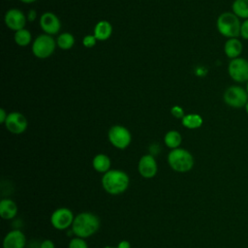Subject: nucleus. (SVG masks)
Here are the masks:
<instances>
[{
  "instance_id": "aec40b11",
  "label": "nucleus",
  "mask_w": 248,
  "mask_h": 248,
  "mask_svg": "<svg viewBox=\"0 0 248 248\" xmlns=\"http://www.w3.org/2000/svg\"><path fill=\"white\" fill-rule=\"evenodd\" d=\"M182 141V138L179 132L175 131V130H171L169 131L165 137H164V142L165 144L170 148V149H175L178 148L180 143Z\"/></svg>"
},
{
  "instance_id": "f257e3e1",
  "label": "nucleus",
  "mask_w": 248,
  "mask_h": 248,
  "mask_svg": "<svg viewBox=\"0 0 248 248\" xmlns=\"http://www.w3.org/2000/svg\"><path fill=\"white\" fill-rule=\"evenodd\" d=\"M100 228L99 217L92 212H80L75 216L71 227L72 232L81 238H87L95 234Z\"/></svg>"
},
{
  "instance_id": "c756f323",
  "label": "nucleus",
  "mask_w": 248,
  "mask_h": 248,
  "mask_svg": "<svg viewBox=\"0 0 248 248\" xmlns=\"http://www.w3.org/2000/svg\"><path fill=\"white\" fill-rule=\"evenodd\" d=\"M36 17H37V13H36V11H35V10H30V11L28 12V15H27L28 20L34 21V20L36 19Z\"/></svg>"
},
{
  "instance_id": "c85d7f7f",
  "label": "nucleus",
  "mask_w": 248,
  "mask_h": 248,
  "mask_svg": "<svg viewBox=\"0 0 248 248\" xmlns=\"http://www.w3.org/2000/svg\"><path fill=\"white\" fill-rule=\"evenodd\" d=\"M117 248H131V243L128 240H121L117 246Z\"/></svg>"
},
{
  "instance_id": "0eeeda50",
  "label": "nucleus",
  "mask_w": 248,
  "mask_h": 248,
  "mask_svg": "<svg viewBox=\"0 0 248 248\" xmlns=\"http://www.w3.org/2000/svg\"><path fill=\"white\" fill-rule=\"evenodd\" d=\"M109 142L118 149L127 148L132 141V135L130 131L121 125L112 126L108 133Z\"/></svg>"
},
{
  "instance_id": "4be33fe9",
  "label": "nucleus",
  "mask_w": 248,
  "mask_h": 248,
  "mask_svg": "<svg viewBox=\"0 0 248 248\" xmlns=\"http://www.w3.org/2000/svg\"><path fill=\"white\" fill-rule=\"evenodd\" d=\"M15 42L16 45L20 46H26L31 43V33L27 29H20L18 31H16L15 33Z\"/></svg>"
},
{
  "instance_id": "4468645a",
  "label": "nucleus",
  "mask_w": 248,
  "mask_h": 248,
  "mask_svg": "<svg viewBox=\"0 0 248 248\" xmlns=\"http://www.w3.org/2000/svg\"><path fill=\"white\" fill-rule=\"evenodd\" d=\"M25 234L18 229L10 231L3 239V248H25Z\"/></svg>"
},
{
  "instance_id": "a878e982",
  "label": "nucleus",
  "mask_w": 248,
  "mask_h": 248,
  "mask_svg": "<svg viewBox=\"0 0 248 248\" xmlns=\"http://www.w3.org/2000/svg\"><path fill=\"white\" fill-rule=\"evenodd\" d=\"M240 36H241L244 40H248V19H244V20L241 22Z\"/></svg>"
},
{
  "instance_id": "2eb2a0df",
  "label": "nucleus",
  "mask_w": 248,
  "mask_h": 248,
  "mask_svg": "<svg viewBox=\"0 0 248 248\" xmlns=\"http://www.w3.org/2000/svg\"><path fill=\"white\" fill-rule=\"evenodd\" d=\"M17 214V205L13 200L6 198L0 202V216L4 220H12Z\"/></svg>"
},
{
  "instance_id": "473e14b6",
  "label": "nucleus",
  "mask_w": 248,
  "mask_h": 248,
  "mask_svg": "<svg viewBox=\"0 0 248 248\" xmlns=\"http://www.w3.org/2000/svg\"><path fill=\"white\" fill-rule=\"evenodd\" d=\"M244 108H245V111H246V113L248 114V102H247V104H246V106H245Z\"/></svg>"
},
{
  "instance_id": "412c9836",
  "label": "nucleus",
  "mask_w": 248,
  "mask_h": 248,
  "mask_svg": "<svg viewBox=\"0 0 248 248\" xmlns=\"http://www.w3.org/2000/svg\"><path fill=\"white\" fill-rule=\"evenodd\" d=\"M182 125L188 129H198L202 125V117L197 113L184 115L182 118Z\"/></svg>"
},
{
  "instance_id": "f704fd0d",
  "label": "nucleus",
  "mask_w": 248,
  "mask_h": 248,
  "mask_svg": "<svg viewBox=\"0 0 248 248\" xmlns=\"http://www.w3.org/2000/svg\"><path fill=\"white\" fill-rule=\"evenodd\" d=\"M245 89H246V91H247V93H248V81L246 82V87H245Z\"/></svg>"
},
{
  "instance_id": "dca6fc26",
  "label": "nucleus",
  "mask_w": 248,
  "mask_h": 248,
  "mask_svg": "<svg viewBox=\"0 0 248 248\" xmlns=\"http://www.w3.org/2000/svg\"><path fill=\"white\" fill-rule=\"evenodd\" d=\"M243 49L242 43L237 38L228 39L224 45V52L226 56L230 59H234L239 57Z\"/></svg>"
},
{
  "instance_id": "f03ea898",
  "label": "nucleus",
  "mask_w": 248,
  "mask_h": 248,
  "mask_svg": "<svg viewBox=\"0 0 248 248\" xmlns=\"http://www.w3.org/2000/svg\"><path fill=\"white\" fill-rule=\"evenodd\" d=\"M104 190L112 196L123 194L129 187V175L121 170H109L101 179Z\"/></svg>"
},
{
  "instance_id": "6ab92c4d",
  "label": "nucleus",
  "mask_w": 248,
  "mask_h": 248,
  "mask_svg": "<svg viewBox=\"0 0 248 248\" xmlns=\"http://www.w3.org/2000/svg\"><path fill=\"white\" fill-rule=\"evenodd\" d=\"M232 12L239 18L248 19V0H234L232 4Z\"/></svg>"
},
{
  "instance_id": "9b49d317",
  "label": "nucleus",
  "mask_w": 248,
  "mask_h": 248,
  "mask_svg": "<svg viewBox=\"0 0 248 248\" xmlns=\"http://www.w3.org/2000/svg\"><path fill=\"white\" fill-rule=\"evenodd\" d=\"M4 124L9 132L16 135L23 133L27 128V120L25 116L18 111L10 112Z\"/></svg>"
},
{
  "instance_id": "ddd939ff",
  "label": "nucleus",
  "mask_w": 248,
  "mask_h": 248,
  "mask_svg": "<svg viewBox=\"0 0 248 248\" xmlns=\"http://www.w3.org/2000/svg\"><path fill=\"white\" fill-rule=\"evenodd\" d=\"M40 26L46 34L51 36L59 32L61 23L57 16H55L53 13L46 12L44 13L40 17Z\"/></svg>"
},
{
  "instance_id": "393cba45",
  "label": "nucleus",
  "mask_w": 248,
  "mask_h": 248,
  "mask_svg": "<svg viewBox=\"0 0 248 248\" xmlns=\"http://www.w3.org/2000/svg\"><path fill=\"white\" fill-rule=\"evenodd\" d=\"M96 42H97V39L95 38L94 35H87L82 39V45L88 48L94 46L96 45Z\"/></svg>"
},
{
  "instance_id": "f3484780",
  "label": "nucleus",
  "mask_w": 248,
  "mask_h": 248,
  "mask_svg": "<svg viewBox=\"0 0 248 248\" xmlns=\"http://www.w3.org/2000/svg\"><path fill=\"white\" fill-rule=\"evenodd\" d=\"M112 33L111 24L107 20L99 21L94 28V36L98 41L108 40Z\"/></svg>"
},
{
  "instance_id": "20e7f679",
  "label": "nucleus",
  "mask_w": 248,
  "mask_h": 248,
  "mask_svg": "<svg viewBox=\"0 0 248 248\" xmlns=\"http://www.w3.org/2000/svg\"><path fill=\"white\" fill-rule=\"evenodd\" d=\"M168 164L176 172H188L194 167L193 155L184 148L171 149L168 154Z\"/></svg>"
},
{
  "instance_id": "72a5a7b5",
  "label": "nucleus",
  "mask_w": 248,
  "mask_h": 248,
  "mask_svg": "<svg viewBox=\"0 0 248 248\" xmlns=\"http://www.w3.org/2000/svg\"><path fill=\"white\" fill-rule=\"evenodd\" d=\"M104 248H117V247H115V246H105Z\"/></svg>"
},
{
  "instance_id": "f8f14e48",
  "label": "nucleus",
  "mask_w": 248,
  "mask_h": 248,
  "mask_svg": "<svg viewBox=\"0 0 248 248\" xmlns=\"http://www.w3.org/2000/svg\"><path fill=\"white\" fill-rule=\"evenodd\" d=\"M5 23L8 28L14 31H18L23 29L26 23V18L24 14L17 9H11L7 11L4 17Z\"/></svg>"
},
{
  "instance_id": "a211bd4d",
  "label": "nucleus",
  "mask_w": 248,
  "mask_h": 248,
  "mask_svg": "<svg viewBox=\"0 0 248 248\" xmlns=\"http://www.w3.org/2000/svg\"><path fill=\"white\" fill-rule=\"evenodd\" d=\"M110 165L111 163H110L109 157L103 153L97 154L92 160V166L94 170L97 172H100L103 174L110 170Z\"/></svg>"
},
{
  "instance_id": "1a4fd4ad",
  "label": "nucleus",
  "mask_w": 248,
  "mask_h": 248,
  "mask_svg": "<svg viewBox=\"0 0 248 248\" xmlns=\"http://www.w3.org/2000/svg\"><path fill=\"white\" fill-rule=\"evenodd\" d=\"M75 215L70 208L59 207L51 213L50 224L54 229L58 231H63L72 227Z\"/></svg>"
},
{
  "instance_id": "7ed1b4c3",
  "label": "nucleus",
  "mask_w": 248,
  "mask_h": 248,
  "mask_svg": "<svg viewBox=\"0 0 248 248\" xmlns=\"http://www.w3.org/2000/svg\"><path fill=\"white\" fill-rule=\"evenodd\" d=\"M216 27L218 32L228 39L237 38L240 36V18L232 12L222 13L217 18Z\"/></svg>"
},
{
  "instance_id": "6e6552de",
  "label": "nucleus",
  "mask_w": 248,
  "mask_h": 248,
  "mask_svg": "<svg viewBox=\"0 0 248 248\" xmlns=\"http://www.w3.org/2000/svg\"><path fill=\"white\" fill-rule=\"evenodd\" d=\"M228 73L230 78L237 82L243 83L248 81V60L243 57L231 59L228 65Z\"/></svg>"
},
{
  "instance_id": "39448f33",
  "label": "nucleus",
  "mask_w": 248,
  "mask_h": 248,
  "mask_svg": "<svg viewBox=\"0 0 248 248\" xmlns=\"http://www.w3.org/2000/svg\"><path fill=\"white\" fill-rule=\"evenodd\" d=\"M226 105L233 108H244L248 102V93L245 88L240 85L229 86L223 95Z\"/></svg>"
},
{
  "instance_id": "b1692460",
  "label": "nucleus",
  "mask_w": 248,
  "mask_h": 248,
  "mask_svg": "<svg viewBox=\"0 0 248 248\" xmlns=\"http://www.w3.org/2000/svg\"><path fill=\"white\" fill-rule=\"evenodd\" d=\"M68 248H88V244L84 238L76 236L70 240Z\"/></svg>"
},
{
  "instance_id": "423d86ee",
  "label": "nucleus",
  "mask_w": 248,
  "mask_h": 248,
  "mask_svg": "<svg viewBox=\"0 0 248 248\" xmlns=\"http://www.w3.org/2000/svg\"><path fill=\"white\" fill-rule=\"evenodd\" d=\"M56 42L54 39L47 34L39 35L32 45L33 54L41 59L49 57L55 50Z\"/></svg>"
},
{
  "instance_id": "cd10ccee",
  "label": "nucleus",
  "mask_w": 248,
  "mask_h": 248,
  "mask_svg": "<svg viewBox=\"0 0 248 248\" xmlns=\"http://www.w3.org/2000/svg\"><path fill=\"white\" fill-rule=\"evenodd\" d=\"M40 248H55V244L51 239H45L40 243Z\"/></svg>"
},
{
  "instance_id": "9d476101",
  "label": "nucleus",
  "mask_w": 248,
  "mask_h": 248,
  "mask_svg": "<svg viewBox=\"0 0 248 248\" xmlns=\"http://www.w3.org/2000/svg\"><path fill=\"white\" fill-rule=\"evenodd\" d=\"M138 171L143 178H153L158 171V165L155 157L151 154L141 156L138 164Z\"/></svg>"
},
{
  "instance_id": "5701e85b",
  "label": "nucleus",
  "mask_w": 248,
  "mask_h": 248,
  "mask_svg": "<svg viewBox=\"0 0 248 248\" xmlns=\"http://www.w3.org/2000/svg\"><path fill=\"white\" fill-rule=\"evenodd\" d=\"M56 44L61 49H64V50L70 49L75 44V38L71 33L65 32L58 36L56 40Z\"/></svg>"
},
{
  "instance_id": "2f4dec72",
  "label": "nucleus",
  "mask_w": 248,
  "mask_h": 248,
  "mask_svg": "<svg viewBox=\"0 0 248 248\" xmlns=\"http://www.w3.org/2000/svg\"><path fill=\"white\" fill-rule=\"evenodd\" d=\"M20 1L23 2V3L29 4V3H33V2H35V1H37V0H20Z\"/></svg>"
},
{
  "instance_id": "bb28decb",
  "label": "nucleus",
  "mask_w": 248,
  "mask_h": 248,
  "mask_svg": "<svg viewBox=\"0 0 248 248\" xmlns=\"http://www.w3.org/2000/svg\"><path fill=\"white\" fill-rule=\"evenodd\" d=\"M170 113L175 117V118H183L184 117V111L182 108L179 106H174L170 109Z\"/></svg>"
},
{
  "instance_id": "7c9ffc66",
  "label": "nucleus",
  "mask_w": 248,
  "mask_h": 248,
  "mask_svg": "<svg viewBox=\"0 0 248 248\" xmlns=\"http://www.w3.org/2000/svg\"><path fill=\"white\" fill-rule=\"evenodd\" d=\"M7 116H8V114L6 113L5 109L1 108L0 109V123H5V121L7 119Z\"/></svg>"
}]
</instances>
